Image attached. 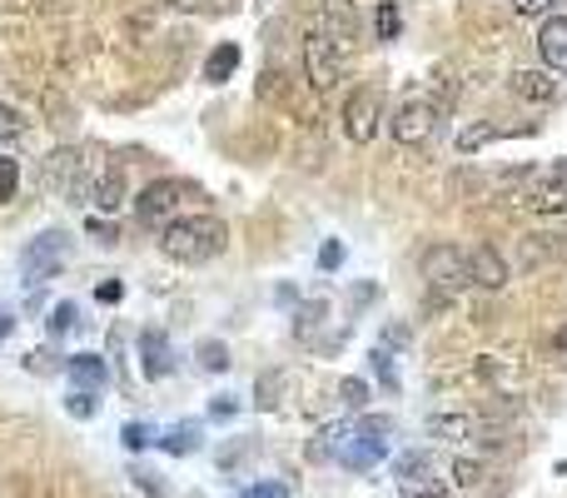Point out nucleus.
I'll use <instances>...</instances> for the list:
<instances>
[{"label": "nucleus", "mask_w": 567, "mask_h": 498, "mask_svg": "<svg viewBox=\"0 0 567 498\" xmlns=\"http://www.w3.org/2000/svg\"><path fill=\"white\" fill-rule=\"evenodd\" d=\"M244 498H289V484H274L269 478V484H254Z\"/></svg>", "instance_id": "34"}, {"label": "nucleus", "mask_w": 567, "mask_h": 498, "mask_svg": "<svg viewBox=\"0 0 567 498\" xmlns=\"http://www.w3.org/2000/svg\"><path fill=\"white\" fill-rule=\"evenodd\" d=\"M160 449L165 453H175V459H185V453H194L200 449V424H175L165 434V439H160Z\"/></svg>", "instance_id": "20"}, {"label": "nucleus", "mask_w": 567, "mask_h": 498, "mask_svg": "<svg viewBox=\"0 0 567 498\" xmlns=\"http://www.w3.org/2000/svg\"><path fill=\"white\" fill-rule=\"evenodd\" d=\"M468 279L478 289H503V285H508V260H503L493 245L468 249Z\"/></svg>", "instance_id": "12"}, {"label": "nucleus", "mask_w": 567, "mask_h": 498, "mask_svg": "<svg viewBox=\"0 0 567 498\" xmlns=\"http://www.w3.org/2000/svg\"><path fill=\"white\" fill-rule=\"evenodd\" d=\"M235 71H239V46H229V40H225L219 50H210V60H204V80H210V85H225Z\"/></svg>", "instance_id": "19"}, {"label": "nucleus", "mask_w": 567, "mask_h": 498, "mask_svg": "<svg viewBox=\"0 0 567 498\" xmlns=\"http://www.w3.org/2000/svg\"><path fill=\"white\" fill-rule=\"evenodd\" d=\"M15 185H21V160H0V200H15Z\"/></svg>", "instance_id": "26"}, {"label": "nucleus", "mask_w": 567, "mask_h": 498, "mask_svg": "<svg viewBox=\"0 0 567 498\" xmlns=\"http://www.w3.org/2000/svg\"><path fill=\"white\" fill-rule=\"evenodd\" d=\"M21 130H25V125H21V115L0 105V140H15V135H21Z\"/></svg>", "instance_id": "33"}, {"label": "nucleus", "mask_w": 567, "mask_h": 498, "mask_svg": "<svg viewBox=\"0 0 567 498\" xmlns=\"http://www.w3.org/2000/svg\"><path fill=\"white\" fill-rule=\"evenodd\" d=\"M478 478H483V459H468V453H458V459H453V484L472 488Z\"/></svg>", "instance_id": "23"}, {"label": "nucleus", "mask_w": 567, "mask_h": 498, "mask_svg": "<svg viewBox=\"0 0 567 498\" xmlns=\"http://www.w3.org/2000/svg\"><path fill=\"white\" fill-rule=\"evenodd\" d=\"M15 329V320H11V309H0V339H5V334Z\"/></svg>", "instance_id": "39"}, {"label": "nucleus", "mask_w": 567, "mask_h": 498, "mask_svg": "<svg viewBox=\"0 0 567 498\" xmlns=\"http://www.w3.org/2000/svg\"><path fill=\"white\" fill-rule=\"evenodd\" d=\"M513 96L547 105V100L557 96V85H553V75H547V71H518V75H513Z\"/></svg>", "instance_id": "16"}, {"label": "nucleus", "mask_w": 567, "mask_h": 498, "mask_svg": "<svg viewBox=\"0 0 567 498\" xmlns=\"http://www.w3.org/2000/svg\"><path fill=\"white\" fill-rule=\"evenodd\" d=\"M185 190H189V185H179V179H154V185H144V190H140V200H135V214H140L144 225H154V220H165V214L175 210Z\"/></svg>", "instance_id": "11"}, {"label": "nucleus", "mask_w": 567, "mask_h": 498, "mask_svg": "<svg viewBox=\"0 0 567 498\" xmlns=\"http://www.w3.org/2000/svg\"><path fill=\"white\" fill-rule=\"evenodd\" d=\"M235 409H239L235 399H214V403H210V414H214V419H229V414H235Z\"/></svg>", "instance_id": "37"}, {"label": "nucleus", "mask_w": 567, "mask_h": 498, "mask_svg": "<svg viewBox=\"0 0 567 498\" xmlns=\"http://www.w3.org/2000/svg\"><path fill=\"white\" fill-rule=\"evenodd\" d=\"M428 439H443V444L472 439V414H433L428 419Z\"/></svg>", "instance_id": "17"}, {"label": "nucleus", "mask_w": 567, "mask_h": 498, "mask_svg": "<svg viewBox=\"0 0 567 498\" xmlns=\"http://www.w3.org/2000/svg\"><path fill=\"white\" fill-rule=\"evenodd\" d=\"M424 279L438 289V295H458L468 289V254L458 245H428L424 249Z\"/></svg>", "instance_id": "3"}, {"label": "nucleus", "mask_w": 567, "mask_h": 498, "mask_svg": "<svg viewBox=\"0 0 567 498\" xmlns=\"http://www.w3.org/2000/svg\"><path fill=\"white\" fill-rule=\"evenodd\" d=\"M393 474H399L403 498H443L449 494V478H433V459H428V453H403V459L393 463Z\"/></svg>", "instance_id": "5"}, {"label": "nucleus", "mask_w": 567, "mask_h": 498, "mask_svg": "<svg viewBox=\"0 0 567 498\" xmlns=\"http://www.w3.org/2000/svg\"><path fill=\"white\" fill-rule=\"evenodd\" d=\"M339 394H343V403H349V409H364V403H368V384L364 379H343Z\"/></svg>", "instance_id": "30"}, {"label": "nucleus", "mask_w": 567, "mask_h": 498, "mask_svg": "<svg viewBox=\"0 0 567 498\" xmlns=\"http://www.w3.org/2000/svg\"><path fill=\"white\" fill-rule=\"evenodd\" d=\"M119 439H125V449H150L154 428L150 424H125V434H119Z\"/></svg>", "instance_id": "27"}, {"label": "nucleus", "mask_w": 567, "mask_h": 498, "mask_svg": "<svg viewBox=\"0 0 567 498\" xmlns=\"http://www.w3.org/2000/svg\"><path fill=\"white\" fill-rule=\"evenodd\" d=\"M518 5V15H543V11H553V0H513Z\"/></svg>", "instance_id": "36"}, {"label": "nucleus", "mask_w": 567, "mask_h": 498, "mask_svg": "<svg viewBox=\"0 0 567 498\" xmlns=\"http://www.w3.org/2000/svg\"><path fill=\"white\" fill-rule=\"evenodd\" d=\"M333 264H343V245H339V239H329V245L319 249V270H333Z\"/></svg>", "instance_id": "35"}, {"label": "nucleus", "mask_w": 567, "mask_h": 498, "mask_svg": "<svg viewBox=\"0 0 567 498\" xmlns=\"http://www.w3.org/2000/svg\"><path fill=\"white\" fill-rule=\"evenodd\" d=\"M140 369H144V379H165L169 369H175V354H169L165 329H144L140 334Z\"/></svg>", "instance_id": "13"}, {"label": "nucleus", "mask_w": 567, "mask_h": 498, "mask_svg": "<svg viewBox=\"0 0 567 498\" xmlns=\"http://www.w3.org/2000/svg\"><path fill=\"white\" fill-rule=\"evenodd\" d=\"M538 50H543L547 71L567 75V15H553V21H543V30H538Z\"/></svg>", "instance_id": "14"}, {"label": "nucleus", "mask_w": 567, "mask_h": 498, "mask_svg": "<svg viewBox=\"0 0 567 498\" xmlns=\"http://www.w3.org/2000/svg\"><path fill=\"white\" fill-rule=\"evenodd\" d=\"M65 409H71L75 419H94V394H90V389H71V399H65Z\"/></svg>", "instance_id": "29"}, {"label": "nucleus", "mask_w": 567, "mask_h": 498, "mask_svg": "<svg viewBox=\"0 0 567 498\" xmlns=\"http://www.w3.org/2000/svg\"><path fill=\"white\" fill-rule=\"evenodd\" d=\"M65 374H71L75 389H90V394L110 384V364L100 354H71L65 359Z\"/></svg>", "instance_id": "15"}, {"label": "nucleus", "mask_w": 567, "mask_h": 498, "mask_svg": "<svg viewBox=\"0 0 567 498\" xmlns=\"http://www.w3.org/2000/svg\"><path fill=\"white\" fill-rule=\"evenodd\" d=\"M80 165H85V160H80L75 145H60L55 154H46V165H40V185H46V195H71Z\"/></svg>", "instance_id": "10"}, {"label": "nucleus", "mask_w": 567, "mask_h": 498, "mask_svg": "<svg viewBox=\"0 0 567 498\" xmlns=\"http://www.w3.org/2000/svg\"><path fill=\"white\" fill-rule=\"evenodd\" d=\"M279 384H284V374H279V369H269V374L254 384V399H260L264 409H274V403H279V399H274V394H279Z\"/></svg>", "instance_id": "25"}, {"label": "nucleus", "mask_w": 567, "mask_h": 498, "mask_svg": "<svg viewBox=\"0 0 567 498\" xmlns=\"http://www.w3.org/2000/svg\"><path fill=\"white\" fill-rule=\"evenodd\" d=\"M557 349H567V329H563V334H557Z\"/></svg>", "instance_id": "41"}, {"label": "nucleus", "mask_w": 567, "mask_h": 498, "mask_svg": "<svg viewBox=\"0 0 567 498\" xmlns=\"http://www.w3.org/2000/svg\"><path fill=\"white\" fill-rule=\"evenodd\" d=\"M119 200H125V175H119V170H105V175L94 179L90 204H94V210H100V214H110Z\"/></svg>", "instance_id": "18"}, {"label": "nucleus", "mask_w": 567, "mask_h": 498, "mask_svg": "<svg viewBox=\"0 0 567 498\" xmlns=\"http://www.w3.org/2000/svg\"><path fill=\"white\" fill-rule=\"evenodd\" d=\"M374 374H378V379H383V384H389V389H399V374H393V359L383 354V349H374Z\"/></svg>", "instance_id": "32"}, {"label": "nucleus", "mask_w": 567, "mask_h": 498, "mask_svg": "<svg viewBox=\"0 0 567 498\" xmlns=\"http://www.w3.org/2000/svg\"><path fill=\"white\" fill-rule=\"evenodd\" d=\"M503 135H522V130H508V125H472V130H463V135H458V150H463V154H472L478 145L503 140Z\"/></svg>", "instance_id": "21"}, {"label": "nucleus", "mask_w": 567, "mask_h": 498, "mask_svg": "<svg viewBox=\"0 0 567 498\" xmlns=\"http://www.w3.org/2000/svg\"><path fill=\"white\" fill-rule=\"evenodd\" d=\"M319 30H324V40L339 50V60L354 55V46H358V11H354V0H324Z\"/></svg>", "instance_id": "6"}, {"label": "nucleus", "mask_w": 567, "mask_h": 498, "mask_svg": "<svg viewBox=\"0 0 567 498\" xmlns=\"http://www.w3.org/2000/svg\"><path fill=\"white\" fill-rule=\"evenodd\" d=\"M169 5H185V11H200L204 0H169Z\"/></svg>", "instance_id": "40"}, {"label": "nucleus", "mask_w": 567, "mask_h": 498, "mask_svg": "<svg viewBox=\"0 0 567 498\" xmlns=\"http://www.w3.org/2000/svg\"><path fill=\"white\" fill-rule=\"evenodd\" d=\"M85 229H90L100 245H119V229L110 225V220H100V214H90V220H85Z\"/></svg>", "instance_id": "31"}, {"label": "nucleus", "mask_w": 567, "mask_h": 498, "mask_svg": "<svg viewBox=\"0 0 567 498\" xmlns=\"http://www.w3.org/2000/svg\"><path fill=\"white\" fill-rule=\"evenodd\" d=\"M522 204L532 214H563L567 210V160L547 165L543 175H532V185L522 190Z\"/></svg>", "instance_id": "7"}, {"label": "nucleus", "mask_w": 567, "mask_h": 498, "mask_svg": "<svg viewBox=\"0 0 567 498\" xmlns=\"http://www.w3.org/2000/svg\"><path fill=\"white\" fill-rule=\"evenodd\" d=\"M229 229L219 214H179L160 229V249H165L175 264H210L219 249H225Z\"/></svg>", "instance_id": "1"}, {"label": "nucleus", "mask_w": 567, "mask_h": 498, "mask_svg": "<svg viewBox=\"0 0 567 498\" xmlns=\"http://www.w3.org/2000/svg\"><path fill=\"white\" fill-rule=\"evenodd\" d=\"M389 130H393V140H399V145H428L438 135V105L428 96L403 100Z\"/></svg>", "instance_id": "4"}, {"label": "nucleus", "mask_w": 567, "mask_h": 498, "mask_svg": "<svg viewBox=\"0 0 567 498\" xmlns=\"http://www.w3.org/2000/svg\"><path fill=\"white\" fill-rule=\"evenodd\" d=\"M374 130H378V96L364 85V90H354L349 105H343V135H349L354 145H368Z\"/></svg>", "instance_id": "9"}, {"label": "nucleus", "mask_w": 567, "mask_h": 498, "mask_svg": "<svg viewBox=\"0 0 567 498\" xmlns=\"http://www.w3.org/2000/svg\"><path fill=\"white\" fill-rule=\"evenodd\" d=\"M94 295L105 299V304H119V295H125V289H119V285H115V279H110V285H100V289H94Z\"/></svg>", "instance_id": "38"}, {"label": "nucleus", "mask_w": 567, "mask_h": 498, "mask_svg": "<svg viewBox=\"0 0 567 498\" xmlns=\"http://www.w3.org/2000/svg\"><path fill=\"white\" fill-rule=\"evenodd\" d=\"M200 364L204 369H229V349L214 345V339H204V345H200Z\"/></svg>", "instance_id": "28"}, {"label": "nucleus", "mask_w": 567, "mask_h": 498, "mask_svg": "<svg viewBox=\"0 0 567 498\" xmlns=\"http://www.w3.org/2000/svg\"><path fill=\"white\" fill-rule=\"evenodd\" d=\"M339 65H343L339 50H333L329 40H324V30L314 25L304 36V71H308V80H314V90H329V85L339 80Z\"/></svg>", "instance_id": "8"}, {"label": "nucleus", "mask_w": 567, "mask_h": 498, "mask_svg": "<svg viewBox=\"0 0 567 498\" xmlns=\"http://www.w3.org/2000/svg\"><path fill=\"white\" fill-rule=\"evenodd\" d=\"M65 260H71V235H65V229H46V235H36L30 245L21 249L25 285H46V279H50V274H55Z\"/></svg>", "instance_id": "2"}, {"label": "nucleus", "mask_w": 567, "mask_h": 498, "mask_svg": "<svg viewBox=\"0 0 567 498\" xmlns=\"http://www.w3.org/2000/svg\"><path fill=\"white\" fill-rule=\"evenodd\" d=\"M374 30H378V40H399V5L393 0H383L374 11Z\"/></svg>", "instance_id": "22"}, {"label": "nucleus", "mask_w": 567, "mask_h": 498, "mask_svg": "<svg viewBox=\"0 0 567 498\" xmlns=\"http://www.w3.org/2000/svg\"><path fill=\"white\" fill-rule=\"evenodd\" d=\"M46 329H50V339H60V334H71V329H75V304H71V299H65V304H55V309H50Z\"/></svg>", "instance_id": "24"}]
</instances>
